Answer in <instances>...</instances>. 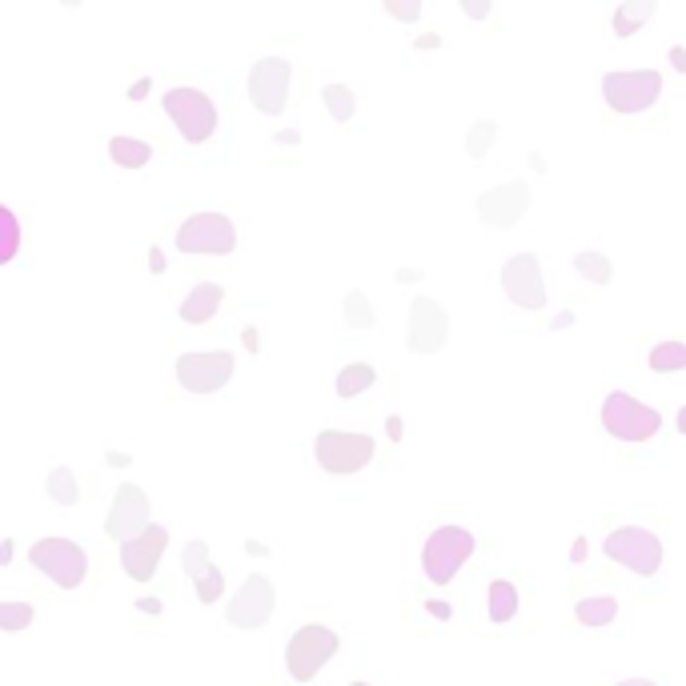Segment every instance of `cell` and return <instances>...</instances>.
Masks as SVG:
<instances>
[{"instance_id": "obj_1", "label": "cell", "mask_w": 686, "mask_h": 686, "mask_svg": "<svg viewBox=\"0 0 686 686\" xmlns=\"http://www.w3.org/2000/svg\"><path fill=\"white\" fill-rule=\"evenodd\" d=\"M374 438L370 434H350V430H321L317 442H313V454H317V466L333 478H350V474H362L370 462H374Z\"/></svg>"}, {"instance_id": "obj_2", "label": "cell", "mask_w": 686, "mask_h": 686, "mask_svg": "<svg viewBox=\"0 0 686 686\" xmlns=\"http://www.w3.org/2000/svg\"><path fill=\"white\" fill-rule=\"evenodd\" d=\"M602 426L610 438L618 442H650L658 430H662V414L654 406H642L634 394H622L614 390L606 402H602Z\"/></svg>"}, {"instance_id": "obj_3", "label": "cell", "mask_w": 686, "mask_h": 686, "mask_svg": "<svg viewBox=\"0 0 686 686\" xmlns=\"http://www.w3.org/2000/svg\"><path fill=\"white\" fill-rule=\"evenodd\" d=\"M474 554V534L462 526H438L422 546V570L434 586H446Z\"/></svg>"}, {"instance_id": "obj_4", "label": "cell", "mask_w": 686, "mask_h": 686, "mask_svg": "<svg viewBox=\"0 0 686 686\" xmlns=\"http://www.w3.org/2000/svg\"><path fill=\"white\" fill-rule=\"evenodd\" d=\"M337 650H341L337 630H329V626H321V622H309V626L293 630V638H289V646H285V670H289L297 682H309V678H317V670H321Z\"/></svg>"}, {"instance_id": "obj_5", "label": "cell", "mask_w": 686, "mask_h": 686, "mask_svg": "<svg viewBox=\"0 0 686 686\" xmlns=\"http://www.w3.org/2000/svg\"><path fill=\"white\" fill-rule=\"evenodd\" d=\"M29 562L37 570H45V578H53L61 590H77L89 574V558L81 550V542L73 538H41L29 546Z\"/></svg>"}, {"instance_id": "obj_6", "label": "cell", "mask_w": 686, "mask_h": 686, "mask_svg": "<svg viewBox=\"0 0 686 686\" xmlns=\"http://www.w3.org/2000/svg\"><path fill=\"white\" fill-rule=\"evenodd\" d=\"M161 109L173 117V125L181 129L189 145H205L217 129V105L201 89H169L161 97Z\"/></svg>"}, {"instance_id": "obj_7", "label": "cell", "mask_w": 686, "mask_h": 686, "mask_svg": "<svg viewBox=\"0 0 686 686\" xmlns=\"http://www.w3.org/2000/svg\"><path fill=\"white\" fill-rule=\"evenodd\" d=\"M662 93V77L654 69H630V73H606L602 77V97L614 113H646Z\"/></svg>"}, {"instance_id": "obj_8", "label": "cell", "mask_w": 686, "mask_h": 686, "mask_svg": "<svg viewBox=\"0 0 686 686\" xmlns=\"http://www.w3.org/2000/svg\"><path fill=\"white\" fill-rule=\"evenodd\" d=\"M602 550H606L610 562H618V566H626V570H634L642 578H654L658 566H662V538L650 534V530H642V526L614 530Z\"/></svg>"}, {"instance_id": "obj_9", "label": "cell", "mask_w": 686, "mask_h": 686, "mask_svg": "<svg viewBox=\"0 0 686 686\" xmlns=\"http://www.w3.org/2000/svg\"><path fill=\"white\" fill-rule=\"evenodd\" d=\"M233 354L229 350H197V354H181L177 358V382L189 394H217L229 386L233 378Z\"/></svg>"}, {"instance_id": "obj_10", "label": "cell", "mask_w": 686, "mask_h": 686, "mask_svg": "<svg viewBox=\"0 0 686 686\" xmlns=\"http://www.w3.org/2000/svg\"><path fill=\"white\" fill-rule=\"evenodd\" d=\"M181 253H233L237 249V225L225 213H193L177 229Z\"/></svg>"}, {"instance_id": "obj_11", "label": "cell", "mask_w": 686, "mask_h": 686, "mask_svg": "<svg viewBox=\"0 0 686 686\" xmlns=\"http://www.w3.org/2000/svg\"><path fill=\"white\" fill-rule=\"evenodd\" d=\"M273 606H277V590H273V578L265 574H249L241 582V590L229 598V626L237 630H261L269 618H273Z\"/></svg>"}, {"instance_id": "obj_12", "label": "cell", "mask_w": 686, "mask_h": 686, "mask_svg": "<svg viewBox=\"0 0 686 686\" xmlns=\"http://www.w3.org/2000/svg\"><path fill=\"white\" fill-rule=\"evenodd\" d=\"M249 101L265 117H281L289 101V61L281 57H261L249 69Z\"/></svg>"}, {"instance_id": "obj_13", "label": "cell", "mask_w": 686, "mask_h": 686, "mask_svg": "<svg viewBox=\"0 0 686 686\" xmlns=\"http://www.w3.org/2000/svg\"><path fill=\"white\" fill-rule=\"evenodd\" d=\"M446 337H450L446 309L434 297H414V305H410V337H406L410 354L430 358V354H438L446 346Z\"/></svg>"}, {"instance_id": "obj_14", "label": "cell", "mask_w": 686, "mask_h": 686, "mask_svg": "<svg viewBox=\"0 0 686 686\" xmlns=\"http://www.w3.org/2000/svg\"><path fill=\"white\" fill-rule=\"evenodd\" d=\"M502 289L518 309H542L546 305V285H542V265L534 253H518L502 269Z\"/></svg>"}, {"instance_id": "obj_15", "label": "cell", "mask_w": 686, "mask_h": 686, "mask_svg": "<svg viewBox=\"0 0 686 686\" xmlns=\"http://www.w3.org/2000/svg\"><path fill=\"white\" fill-rule=\"evenodd\" d=\"M145 526H149V498H145V490L133 486V482H121V486H117V498H113V506H109V518H105L109 538L129 542V538H137Z\"/></svg>"}, {"instance_id": "obj_16", "label": "cell", "mask_w": 686, "mask_h": 686, "mask_svg": "<svg viewBox=\"0 0 686 686\" xmlns=\"http://www.w3.org/2000/svg\"><path fill=\"white\" fill-rule=\"evenodd\" d=\"M526 209H530V185L526 181H506V185L478 197V217L486 225H494V229L518 225L526 217Z\"/></svg>"}, {"instance_id": "obj_17", "label": "cell", "mask_w": 686, "mask_h": 686, "mask_svg": "<svg viewBox=\"0 0 686 686\" xmlns=\"http://www.w3.org/2000/svg\"><path fill=\"white\" fill-rule=\"evenodd\" d=\"M165 546H169V530L149 522L137 538L121 542V566H125V574H129L133 582H149V578L157 574V562H161Z\"/></svg>"}, {"instance_id": "obj_18", "label": "cell", "mask_w": 686, "mask_h": 686, "mask_svg": "<svg viewBox=\"0 0 686 686\" xmlns=\"http://www.w3.org/2000/svg\"><path fill=\"white\" fill-rule=\"evenodd\" d=\"M221 297H225V289H221L217 281H201V285L181 301V321H189V325L213 321V313L221 309Z\"/></svg>"}, {"instance_id": "obj_19", "label": "cell", "mask_w": 686, "mask_h": 686, "mask_svg": "<svg viewBox=\"0 0 686 686\" xmlns=\"http://www.w3.org/2000/svg\"><path fill=\"white\" fill-rule=\"evenodd\" d=\"M654 13H658L654 0H622V5L614 9V37H618V41L634 37V33H638Z\"/></svg>"}, {"instance_id": "obj_20", "label": "cell", "mask_w": 686, "mask_h": 686, "mask_svg": "<svg viewBox=\"0 0 686 686\" xmlns=\"http://www.w3.org/2000/svg\"><path fill=\"white\" fill-rule=\"evenodd\" d=\"M109 157H113V165H121V169H145V165L153 161V149H149L141 137H113V141H109Z\"/></svg>"}, {"instance_id": "obj_21", "label": "cell", "mask_w": 686, "mask_h": 686, "mask_svg": "<svg viewBox=\"0 0 686 686\" xmlns=\"http://www.w3.org/2000/svg\"><path fill=\"white\" fill-rule=\"evenodd\" d=\"M486 606H490V618H494V622H510V618L518 614V586H514V582H506V578L490 582V590H486Z\"/></svg>"}, {"instance_id": "obj_22", "label": "cell", "mask_w": 686, "mask_h": 686, "mask_svg": "<svg viewBox=\"0 0 686 686\" xmlns=\"http://www.w3.org/2000/svg\"><path fill=\"white\" fill-rule=\"evenodd\" d=\"M374 382H378V370H374V366L350 362L346 370L337 374V398H358V394H366Z\"/></svg>"}, {"instance_id": "obj_23", "label": "cell", "mask_w": 686, "mask_h": 686, "mask_svg": "<svg viewBox=\"0 0 686 686\" xmlns=\"http://www.w3.org/2000/svg\"><path fill=\"white\" fill-rule=\"evenodd\" d=\"M614 614H618V602H614L610 594L578 598V606H574V618H578L582 626H610V622H614Z\"/></svg>"}, {"instance_id": "obj_24", "label": "cell", "mask_w": 686, "mask_h": 686, "mask_svg": "<svg viewBox=\"0 0 686 686\" xmlns=\"http://www.w3.org/2000/svg\"><path fill=\"white\" fill-rule=\"evenodd\" d=\"M321 101H325L329 117L341 121V125L354 121V113H358V97H354L350 85H325V89H321Z\"/></svg>"}, {"instance_id": "obj_25", "label": "cell", "mask_w": 686, "mask_h": 686, "mask_svg": "<svg viewBox=\"0 0 686 686\" xmlns=\"http://www.w3.org/2000/svg\"><path fill=\"white\" fill-rule=\"evenodd\" d=\"M574 269H578L590 285H610V277H614L610 257H606V253H598V249H582V253L574 257Z\"/></svg>"}, {"instance_id": "obj_26", "label": "cell", "mask_w": 686, "mask_h": 686, "mask_svg": "<svg viewBox=\"0 0 686 686\" xmlns=\"http://www.w3.org/2000/svg\"><path fill=\"white\" fill-rule=\"evenodd\" d=\"M49 498L57 502V506H77L81 502V486H77V474L69 470V466H57L53 474H49Z\"/></svg>"}, {"instance_id": "obj_27", "label": "cell", "mask_w": 686, "mask_h": 686, "mask_svg": "<svg viewBox=\"0 0 686 686\" xmlns=\"http://www.w3.org/2000/svg\"><path fill=\"white\" fill-rule=\"evenodd\" d=\"M650 370L654 374H678L686 370V346L682 341H662V346L650 350Z\"/></svg>"}, {"instance_id": "obj_28", "label": "cell", "mask_w": 686, "mask_h": 686, "mask_svg": "<svg viewBox=\"0 0 686 686\" xmlns=\"http://www.w3.org/2000/svg\"><path fill=\"white\" fill-rule=\"evenodd\" d=\"M21 249V221L9 205H0V265H9Z\"/></svg>"}, {"instance_id": "obj_29", "label": "cell", "mask_w": 686, "mask_h": 686, "mask_svg": "<svg viewBox=\"0 0 686 686\" xmlns=\"http://www.w3.org/2000/svg\"><path fill=\"white\" fill-rule=\"evenodd\" d=\"M341 313H346V325L350 329H374L378 325L374 321V305H370V297L362 289H350L346 293V305H341Z\"/></svg>"}, {"instance_id": "obj_30", "label": "cell", "mask_w": 686, "mask_h": 686, "mask_svg": "<svg viewBox=\"0 0 686 686\" xmlns=\"http://www.w3.org/2000/svg\"><path fill=\"white\" fill-rule=\"evenodd\" d=\"M494 141H498V121H478V125L470 129V137H466V153H470L474 161H482V157L494 149Z\"/></svg>"}, {"instance_id": "obj_31", "label": "cell", "mask_w": 686, "mask_h": 686, "mask_svg": "<svg viewBox=\"0 0 686 686\" xmlns=\"http://www.w3.org/2000/svg\"><path fill=\"white\" fill-rule=\"evenodd\" d=\"M193 590H197V598L209 606V602H217V598L225 594V574H221V570L209 562V566H205V570L193 578Z\"/></svg>"}, {"instance_id": "obj_32", "label": "cell", "mask_w": 686, "mask_h": 686, "mask_svg": "<svg viewBox=\"0 0 686 686\" xmlns=\"http://www.w3.org/2000/svg\"><path fill=\"white\" fill-rule=\"evenodd\" d=\"M33 606L29 602H0V630H29Z\"/></svg>"}, {"instance_id": "obj_33", "label": "cell", "mask_w": 686, "mask_h": 686, "mask_svg": "<svg viewBox=\"0 0 686 686\" xmlns=\"http://www.w3.org/2000/svg\"><path fill=\"white\" fill-rule=\"evenodd\" d=\"M205 566H209V546H205V542H189V546L181 550V570H185L189 578H197Z\"/></svg>"}, {"instance_id": "obj_34", "label": "cell", "mask_w": 686, "mask_h": 686, "mask_svg": "<svg viewBox=\"0 0 686 686\" xmlns=\"http://www.w3.org/2000/svg\"><path fill=\"white\" fill-rule=\"evenodd\" d=\"M386 13L394 21H406V25L422 21V5H418V0H386Z\"/></svg>"}, {"instance_id": "obj_35", "label": "cell", "mask_w": 686, "mask_h": 686, "mask_svg": "<svg viewBox=\"0 0 686 686\" xmlns=\"http://www.w3.org/2000/svg\"><path fill=\"white\" fill-rule=\"evenodd\" d=\"M149 269H153V273H165V253H161V245L149 249Z\"/></svg>"}, {"instance_id": "obj_36", "label": "cell", "mask_w": 686, "mask_h": 686, "mask_svg": "<svg viewBox=\"0 0 686 686\" xmlns=\"http://www.w3.org/2000/svg\"><path fill=\"white\" fill-rule=\"evenodd\" d=\"M149 89H153V81H149V77H141V81H137V85L129 89V101H141V97H145Z\"/></svg>"}, {"instance_id": "obj_37", "label": "cell", "mask_w": 686, "mask_h": 686, "mask_svg": "<svg viewBox=\"0 0 686 686\" xmlns=\"http://www.w3.org/2000/svg\"><path fill=\"white\" fill-rule=\"evenodd\" d=\"M462 9H466V17H474V21L490 17V5H462Z\"/></svg>"}, {"instance_id": "obj_38", "label": "cell", "mask_w": 686, "mask_h": 686, "mask_svg": "<svg viewBox=\"0 0 686 686\" xmlns=\"http://www.w3.org/2000/svg\"><path fill=\"white\" fill-rule=\"evenodd\" d=\"M426 610H430V614H434L438 622H446V618H450V606H446V602H430Z\"/></svg>"}, {"instance_id": "obj_39", "label": "cell", "mask_w": 686, "mask_h": 686, "mask_svg": "<svg viewBox=\"0 0 686 686\" xmlns=\"http://www.w3.org/2000/svg\"><path fill=\"white\" fill-rule=\"evenodd\" d=\"M670 61H674V69H678V73H686V53H682L678 45L670 49Z\"/></svg>"}, {"instance_id": "obj_40", "label": "cell", "mask_w": 686, "mask_h": 686, "mask_svg": "<svg viewBox=\"0 0 686 686\" xmlns=\"http://www.w3.org/2000/svg\"><path fill=\"white\" fill-rule=\"evenodd\" d=\"M414 45H418V49H442V37H418Z\"/></svg>"}, {"instance_id": "obj_41", "label": "cell", "mask_w": 686, "mask_h": 686, "mask_svg": "<svg viewBox=\"0 0 686 686\" xmlns=\"http://www.w3.org/2000/svg\"><path fill=\"white\" fill-rule=\"evenodd\" d=\"M137 610H145V614H149V618H153V614H161V602H157V598H145V602H141V606H137Z\"/></svg>"}, {"instance_id": "obj_42", "label": "cell", "mask_w": 686, "mask_h": 686, "mask_svg": "<svg viewBox=\"0 0 686 686\" xmlns=\"http://www.w3.org/2000/svg\"><path fill=\"white\" fill-rule=\"evenodd\" d=\"M9 558H13V538L0 542V566H9Z\"/></svg>"}, {"instance_id": "obj_43", "label": "cell", "mask_w": 686, "mask_h": 686, "mask_svg": "<svg viewBox=\"0 0 686 686\" xmlns=\"http://www.w3.org/2000/svg\"><path fill=\"white\" fill-rule=\"evenodd\" d=\"M418 277H422L418 269H402V273H398V281H406V285H410V281H418Z\"/></svg>"}, {"instance_id": "obj_44", "label": "cell", "mask_w": 686, "mask_h": 686, "mask_svg": "<svg viewBox=\"0 0 686 686\" xmlns=\"http://www.w3.org/2000/svg\"><path fill=\"white\" fill-rule=\"evenodd\" d=\"M618 686H654L650 678H626V682H618Z\"/></svg>"}, {"instance_id": "obj_45", "label": "cell", "mask_w": 686, "mask_h": 686, "mask_svg": "<svg viewBox=\"0 0 686 686\" xmlns=\"http://www.w3.org/2000/svg\"><path fill=\"white\" fill-rule=\"evenodd\" d=\"M350 686H370V682H350Z\"/></svg>"}]
</instances>
